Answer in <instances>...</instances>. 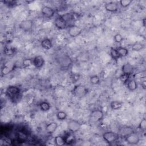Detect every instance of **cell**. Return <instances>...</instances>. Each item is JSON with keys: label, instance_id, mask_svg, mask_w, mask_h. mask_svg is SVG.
<instances>
[{"label": "cell", "instance_id": "obj_1", "mask_svg": "<svg viewBox=\"0 0 146 146\" xmlns=\"http://www.w3.org/2000/svg\"><path fill=\"white\" fill-rule=\"evenodd\" d=\"M5 94L9 99L13 102L18 100V98L21 95V90L18 86H9L6 90Z\"/></svg>", "mask_w": 146, "mask_h": 146}, {"label": "cell", "instance_id": "obj_2", "mask_svg": "<svg viewBox=\"0 0 146 146\" xmlns=\"http://www.w3.org/2000/svg\"><path fill=\"white\" fill-rule=\"evenodd\" d=\"M57 62L59 67L63 69L68 68L72 63V59L67 54H63L59 56L57 59Z\"/></svg>", "mask_w": 146, "mask_h": 146}, {"label": "cell", "instance_id": "obj_3", "mask_svg": "<svg viewBox=\"0 0 146 146\" xmlns=\"http://www.w3.org/2000/svg\"><path fill=\"white\" fill-rule=\"evenodd\" d=\"M104 113L102 110L99 109L92 110L89 116V120L91 123L100 122L103 119Z\"/></svg>", "mask_w": 146, "mask_h": 146}, {"label": "cell", "instance_id": "obj_4", "mask_svg": "<svg viewBox=\"0 0 146 146\" xmlns=\"http://www.w3.org/2000/svg\"><path fill=\"white\" fill-rule=\"evenodd\" d=\"M72 94L76 98H83L85 96L88 92V88L82 85V84H78L75 86L74 88L72 89Z\"/></svg>", "mask_w": 146, "mask_h": 146}, {"label": "cell", "instance_id": "obj_5", "mask_svg": "<svg viewBox=\"0 0 146 146\" xmlns=\"http://www.w3.org/2000/svg\"><path fill=\"white\" fill-rule=\"evenodd\" d=\"M102 137L103 140L109 144H111L116 142L119 138V136L117 133L110 131L104 132L103 133Z\"/></svg>", "mask_w": 146, "mask_h": 146}, {"label": "cell", "instance_id": "obj_6", "mask_svg": "<svg viewBox=\"0 0 146 146\" xmlns=\"http://www.w3.org/2000/svg\"><path fill=\"white\" fill-rule=\"evenodd\" d=\"M67 129L72 133L78 132L81 128V124L79 121L75 119H71L67 123Z\"/></svg>", "mask_w": 146, "mask_h": 146}, {"label": "cell", "instance_id": "obj_7", "mask_svg": "<svg viewBox=\"0 0 146 146\" xmlns=\"http://www.w3.org/2000/svg\"><path fill=\"white\" fill-rule=\"evenodd\" d=\"M83 31V29L75 25H71L68 26V34L71 38H76L79 36Z\"/></svg>", "mask_w": 146, "mask_h": 146}, {"label": "cell", "instance_id": "obj_8", "mask_svg": "<svg viewBox=\"0 0 146 146\" xmlns=\"http://www.w3.org/2000/svg\"><path fill=\"white\" fill-rule=\"evenodd\" d=\"M125 141L130 145H137L140 141V136L135 132L126 136L124 138Z\"/></svg>", "mask_w": 146, "mask_h": 146}, {"label": "cell", "instance_id": "obj_9", "mask_svg": "<svg viewBox=\"0 0 146 146\" xmlns=\"http://www.w3.org/2000/svg\"><path fill=\"white\" fill-rule=\"evenodd\" d=\"M19 28L25 32L31 31L34 26V21L32 19H25L22 21L19 25Z\"/></svg>", "mask_w": 146, "mask_h": 146}, {"label": "cell", "instance_id": "obj_10", "mask_svg": "<svg viewBox=\"0 0 146 146\" xmlns=\"http://www.w3.org/2000/svg\"><path fill=\"white\" fill-rule=\"evenodd\" d=\"M133 132H134V129L132 127L128 125H123L119 128L117 134L119 137L124 138L126 136Z\"/></svg>", "mask_w": 146, "mask_h": 146}, {"label": "cell", "instance_id": "obj_11", "mask_svg": "<svg viewBox=\"0 0 146 146\" xmlns=\"http://www.w3.org/2000/svg\"><path fill=\"white\" fill-rule=\"evenodd\" d=\"M41 13L44 17L51 18L54 16L55 14V10L51 7L48 6H43L41 9Z\"/></svg>", "mask_w": 146, "mask_h": 146}, {"label": "cell", "instance_id": "obj_12", "mask_svg": "<svg viewBox=\"0 0 146 146\" xmlns=\"http://www.w3.org/2000/svg\"><path fill=\"white\" fill-rule=\"evenodd\" d=\"M55 26L59 30H64L68 26L64 20L61 17L60 15L54 19Z\"/></svg>", "mask_w": 146, "mask_h": 146}, {"label": "cell", "instance_id": "obj_13", "mask_svg": "<svg viewBox=\"0 0 146 146\" xmlns=\"http://www.w3.org/2000/svg\"><path fill=\"white\" fill-rule=\"evenodd\" d=\"M104 8L107 11L111 13L116 12L119 9V4L116 2H109L104 5Z\"/></svg>", "mask_w": 146, "mask_h": 146}, {"label": "cell", "instance_id": "obj_14", "mask_svg": "<svg viewBox=\"0 0 146 146\" xmlns=\"http://www.w3.org/2000/svg\"><path fill=\"white\" fill-rule=\"evenodd\" d=\"M44 59L41 55H36L33 59V64L37 69L41 68L44 64Z\"/></svg>", "mask_w": 146, "mask_h": 146}, {"label": "cell", "instance_id": "obj_15", "mask_svg": "<svg viewBox=\"0 0 146 146\" xmlns=\"http://www.w3.org/2000/svg\"><path fill=\"white\" fill-rule=\"evenodd\" d=\"M57 128H58V123L55 121H52L46 125L45 131L48 134L51 135L55 132Z\"/></svg>", "mask_w": 146, "mask_h": 146}, {"label": "cell", "instance_id": "obj_16", "mask_svg": "<svg viewBox=\"0 0 146 146\" xmlns=\"http://www.w3.org/2000/svg\"><path fill=\"white\" fill-rule=\"evenodd\" d=\"M125 84L128 90L131 91H134L137 88V82L134 79H129Z\"/></svg>", "mask_w": 146, "mask_h": 146}, {"label": "cell", "instance_id": "obj_17", "mask_svg": "<svg viewBox=\"0 0 146 146\" xmlns=\"http://www.w3.org/2000/svg\"><path fill=\"white\" fill-rule=\"evenodd\" d=\"M40 46L43 49L48 50L52 47L53 44L51 39L48 38H44L41 40Z\"/></svg>", "mask_w": 146, "mask_h": 146}, {"label": "cell", "instance_id": "obj_18", "mask_svg": "<svg viewBox=\"0 0 146 146\" xmlns=\"http://www.w3.org/2000/svg\"><path fill=\"white\" fill-rule=\"evenodd\" d=\"M121 70L122 73L131 75L133 71V67L131 64H129V63H127L124 64L121 66Z\"/></svg>", "mask_w": 146, "mask_h": 146}, {"label": "cell", "instance_id": "obj_19", "mask_svg": "<svg viewBox=\"0 0 146 146\" xmlns=\"http://www.w3.org/2000/svg\"><path fill=\"white\" fill-rule=\"evenodd\" d=\"M61 17L64 20V21L67 23V25L68 23H70L74 21L75 20V17L74 14L71 13H66L65 14H63L60 15Z\"/></svg>", "mask_w": 146, "mask_h": 146}, {"label": "cell", "instance_id": "obj_20", "mask_svg": "<svg viewBox=\"0 0 146 146\" xmlns=\"http://www.w3.org/2000/svg\"><path fill=\"white\" fill-rule=\"evenodd\" d=\"M54 143L57 146H62L66 144L64 136H56L54 138Z\"/></svg>", "mask_w": 146, "mask_h": 146}, {"label": "cell", "instance_id": "obj_21", "mask_svg": "<svg viewBox=\"0 0 146 146\" xmlns=\"http://www.w3.org/2000/svg\"><path fill=\"white\" fill-rule=\"evenodd\" d=\"M110 106L111 110L113 111H118L122 108L123 103L118 100H113L110 103Z\"/></svg>", "mask_w": 146, "mask_h": 146}, {"label": "cell", "instance_id": "obj_22", "mask_svg": "<svg viewBox=\"0 0 146 146\" xmlns=\"http://www.w3.org/2000/svg\"><path fill=\"white\" fill-rule=\"evenodd\" d=\"M116 50L119 55L120 58L125 57L129 54L128 50L126 47H119L116 48Z\"/></svg>", "mask_w": 146, "mask_h": 146}, {"label": "cell", "instance_id": "obj_23", "mask_svg": "<svg viewBox=\"0 0 146 146\" xmlns=\"http://www.w3.org/2000/svg\"><path fill=\"white\" fill-rule=\"evenodd\" d=\"M40 110L43 112L48 111L51 108L50 104L47 101H42L39 104Z\"/></svg>", "mask_w": 146, "mask_h": 146}, {"label": "cell", "instance_id": "obj_24", "mask_svg": "<svg viewBox=\"0 0 146 146\" xmlns=\"http://www.w3.org/2000/svg\"><path fill=\"white\" fill-rule=\"evenodd\" d=\"M144 47V45L141 42H135L131 46V50L133 51H140Z\"/></svg>", "mask_w": 146, "mask_h": 146}, {"label": "cell", "instance_id": "obj_25", "mask_svg": "<svg viewBox=\"0 0 146 146\" xmlns=\"http://www.w3.org/2000/svg\"><path fill=\"white\" fill-rule=\"evenodd\" d=\"M110 54L111 58L116 62H117V60L119 59V58H120L119 55L117 51L116 48H111L110 50Z\"/></svg>", "mask_w": 146, "mask_h": 146}, {"label": "cell", "instance_id": "obj_26", "mask_svg": "<svg viewBox=\"0 0 146 146\" xmlns=\"http://www.w3.org/2000/svg\"><path fill=\"white\" fill-rule=\"evenodd\" d=\"M56 119L60 121H63L66 119L67 117V113L64 111H59L56 113Z\"/></svg>", "mask_w": 146, "mask_h": 146}, {"label": "cell", "instance_id": "obj_27", "mask_svg": "<svg viewBox=\"0 0 146 146\" xmlns=\"http://www.w3.org/2000/svg\"><path fill=\"white\" fill-rule=\"evenodd\" d=\"M90 82L91 84L93 85H97L100 83V77L97 75H94L90 76Z\"/></svg>", "mask_w": 146, "mask_h": 146}, {"label": "cell", "instance_id": "obj_28", "mask_svg": "<svg viewBox=\"0 0 146 146\" xmlns=\"http://www.w3.org/2000/svg\"><path fill=\"white\" fill-rule=\"evenodd\" d=\"M33 65V59H24L22 60V67L24 68H26L29 67L30 66Z\"/></svg>", "mask_w": 146, "mask_h": 146}, {"label": "cell", "instance_id": "obj_29", "mask_svg": "<svg viewBox=\"0 0 146 146\" xmlns=\"http://www.w3.org/2000/svg\"><path fill=\"white\" fill-rule=\"evenodd\" d=\"M130 76H131L130 75L122 73L119 77V79L121 82H122L124 84H125L127 82V81L129 80Z\"/></svg>", "mask_w": 146, "mask_h": 146}, {"label": "cell", "instance_id": "obj_30", "mask_svg": "<svg viewBox=\"0 0 146 146\" xmlns=\"http://www.w3.org/2000/svg\"><path fill=\"white\" fill-rule=\"evenodd\" d=\"M137 128L143 132H144L145 131V129H146V120L145 118H143L141 119V120L140 121V122L139 123V124L137 126Z\"/></svg>", "mask_w": 146, "mask_h": 146}, {"label": "cell", "instance_id": "obj_31", "mask_svg": "<svg viewBox=\"0 0 146 146\" xmlns=\"http://www.w3.org/2000/svg\"><path fill=\"white\" fill-rule=\"evenodd\" d=\"M124 40L123 36L119 33H116L113 36V40L116 43H121Z\"/></svg>", "mask_w": 146, "mask_h": 146}, {"label": "cell", "instance_id": "obj_32", "mask_svg": "<svg viewBox=\"0 0 146 146\" xmlns=\"http://www.w3.org/2000/svg\"><path fill=\"white\" fill-rule=\"evenodd\" d=\"M132 2H133L132 0H121L119 2V3L121 7L123 8H125L129 6Z\"/></svg>", "mask_w": 146, "mask_h": 146}, {"label": "cell", "instance_id": "obj_33", "mask_svg": "<svg viewBox=\"0 0 146 146\" xmlns=\"http://www.w3.org/2000/svg\"><path fill=\"white\" fill-rule=\"evenodd\" d=\"M65 139H66V144H71L73 143V142L75 141L74 136L71 135H68L67 136H66Z\"/></svg>", "mask_w": 146, "mask_h": 146}, {"label": "cell", "instance_id": "obj_34", "mask_svg": "<svg viewBox=\"0 0 146 146\" xmlns=\"http://www.w3.org/2000/svg\"><path fill=\"white\" fill-rule=\"evenodd\" d=\"M14 50L11 48H6L4 50V53L7 55H11L14 54Z\"/></svg>", "mask_w": 146, "mask_h": 146}, {"label": "cell", "instance_id": "obj_35", "mask_svg": "<svg viewBox=\"0 0 146 146\" xmlns=\"http://www.w3.org/2000/svg\"><path fill=\"white\" fill-rule=\"evenodd\" d=\"M15 2L13 1H4V3H5L9 7H10L11 6H14L15 5Z\"/></svg>", "mask_w": 146, "mask_h": 146}, {"label": "cell", "instance_id": "obj_36", "mask_svg": "<svg viewBox=\"0 0 146 146\" xmlns=\"http://www.w3.org/2000/svg\"><path fill=\"white\" fill-rule=\"evenodd\" d=\"M143 24L144 27H145V18H144L143 19Z\"/></svg>", "mask_w": 146, "mask_h": 146}]
</instances>
